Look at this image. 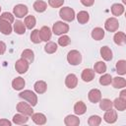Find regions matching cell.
Segmentation results:
<instances>
[{"label": "cell", "mask_w": 126, "mask_h": 126, "mask_svg": "<svg viewBox=\"0 0 126 126\" xmlns=\"http://www.w3.org/2000/svg\"><path fill=\"white\" fill-rule=\"evenodd\" d=\"M32 120L36 124V125H44L46 123V116L43 113L36 112L32 113Z\"/></svg>", "instance_id": "ac0fdd59"}, {"label": "cell", "mask_w": 126, "mask_h": 126, "mask_svg": "<svg viewBox=\"0 0 126 126\" xmlns=\"http://www.w3.org/2000/svg\"><path fill=\"white\" fill-rule=\"evenodd\" d=\"M98 102H99V107H100V109L103 110V111L109 110V109H111L112 106H113V103H112V101H111L109 98H101Z\"/></svg>", "instance_id": "d6a6232c"}, {"label": "cell", "mask_w": 126, "mask_h": 126, "mask_svg": "<svg viewBox=\"0 0 126 126\" xmlns=\"http://www.w3.org/2000/svg\"><path fill=\"white\" fill-rule=\"evenodd\" d=\"M111 84L115 89H124L126 87V80L123 77H114L111 80Z\"/></svg>", "instance_id": "d6986e66"}, {"label": "cell", "mask_w": 126, "mask_h": 126, "mask_svg": "<svg viewBox=\"0 0 126 126\" xmlns=\"http://www.w3.org/2000/svg\"><path fill=\"white\" fill-rule=\"evenodd\" d=\"M24 24L26 26V28L28 30H32L36 24V20L34 18V16L32 15H29V16H26L25 17V21H24Z\"/></svg>", "instance_id": "f546056e"}, {"label": "cell", "mask_w": 126, "mask_h": 126, "mask_svg": "<svg viewBox=\"0 0 126 126\" xmlns=\"http://www.w3.org/2000/svg\"><path fill=\"white\" fill-rule=\"evenodd\" d=\"M26 26L24 24V22L18 20L16 22H14V26H13V31L17 33V34H24L26 32Z\"/></svg>", "instance_id": "7402d4cb"}, {"label": "cell", "mask_w": 126, "mask_h": 126, "mask_svg": "<svg viewBox=\"0 0 126 126\" xmlns=\"http://www.w3.org/2000/svg\"><path fill=\"white\" fill-rule=\"evenodd\" d=\"M18 112L22 113V114H25L27 116H32V113H33V109H32V106L29 103V102H24V101H20L18 102L17 106H16Z\"/></svg>", "instance_id": "5b68a950"}, {"label": "cell", "mask_w": 126, "mask_h": 126, "mask_svg": "<svg viewBox=\"0 0 126 126\" xmlns=\"http://www.w3.org/2000/svg\"><path fill=\"white\" fill-rule=\"evenodd\" d=\"M77 20L79 22V24L81 25H84V24H87L90 20V15L87 11H80L78 14H77Z\"/></svg>", "instance_id": "1f68e13d"}, {"label": "cell", "mask_w": 126, "mask_h": 126, "mask_svg": "<svg viewBox=\"0 0 126 126\" xmlns=\"http://www.w3.org/2000/svg\"><path fill=\"white\" fill-rule=\"evenodd\" d=\"M116 72L118 75L124 76L126 74V60L121 59L116 62Z\"/></svg>", "instance_id": "f1b7e54d"}, {"label": "cell", "mask_w": 126, "mask_h": 126, "mask_svg": "<svg viewBox=\"0 0 126 126\" xmlns=\"http://www.w3.org/2000/svg\"><path fill=\"white\" fill-rule=\"evenodd\" d=\"M82 5H84L85 7H91L94 4V0H80Z\"/></svg>", "instance_id": "b9f144b4"}, {"label": "cell", "mask_w": 126, "mask_h": 126, "mask_svg": "<svg viewBox=\"0 0 126 126\" xmlns=\"http://www.w3.org/2000/svg\"><path fill=\"white\" fill-rule=\"evenodd\" d=\"M112 103H113V106L115 107V109L118 111H124L126 109V100H123L120 97H116L112 101Z\"/></svg>", "instance_id": "4dcf8cb0"}, {"label": "cell", "mask_w": 126, "mask_h": 126, "mask_svg": "<svg viewBox=\"0 0 126 126\" xmlns=\"http://www.w3.org/2000/svg\"><path fill=\"white\" fill-rule=\"evenodd\" d=\"M119 28V22L115 17L108 18L104 23V29L109 32H114Z\"/></svg>", "instance_id": "8992f818"}, {"label": "cell", "mask_w": 126, "mask_h": 126, "mask_svg": "<svg viewBox=\"0 0 126 126\" xmlns=\"http://www.w3.org/2000/svg\"><path fill=\"white\" fill-rule=\"evenodd\" d=\"M59 16L60 18L65 22H72L74 21L76 14L75 11L70 7H62L59 10Z\"/></svg>", "instance_id": "3957f363"}, {"label": "cell", "mask_w": 126, "mask_h": 126, "mask_svg": "<svg viewBox=\"0 0 126 126\" xmlns=\"http://www.w3.org/2000/svg\"><path fill=\"white\" fill-rule=\"evenodd\" d=\"M101 123V117L98 115H91L88 119V124L90 126H98Z\"/></svg>", "instance_id": "d590c367"}, {"label": "cell", "mask_w": 126, "mask_h": 126, "mask_svg": "<svg viewBox=\"0 0 126 126\" xmlns=\"http://www.w3.org/2000/svg\"><path fill=\"white\" fill-rule=\"evenodd\" d=\"M57 43L53 42V41H47L46 44L44 45V51L48 54H53L57 51Z\"/></svg>", "instance_id": "e575fe53"}, {"label": "cell", "mask_w": 126, "mask_h": 126, "mask_svg": "<svg viewBox=\"0 0 126 126\" xmlns=\"http://www.w3.org/2000/svg\"><path fill=\"white\" fill-rule=\"evenodd\" d=\"M31 40L32 42L35 43V44H38L41 42V38H40V35H39V30H33L31 33Z\"/></svg>", "instance_id": "74e56055"}, {"label": "cell", "mask_w": 126, "mask_h": 126, "mask_svg": "<svg viewBox=\"0 0 126 126\" xmlns=\"http://www.w3.org/2000/svg\"><path fill=\"white\" fill-rule=\"evenodd\" d=\"M12 31H13L12 24L0 19V32L5 35H9V34H11Z\"/></svg>", "instance_id": "5bb4252c"}, {"label": "cell", "mask_w": 126, "mask_h": 126, "mask_svg": "<svg viewBox=\"0 0 126 126\" xmlns=\"http://www.w3.org/2000/svg\"><path fill=\"white\" fill-rule=\"evenodd\" d=\"M14 15L12 13H9V12H4L0 15V19L1 20H4L6 22H9L10 24H13L14 23Z\"/></svg>", "instance_id": "ab89813d"}, {"label": "cell", "mask_w": 126, "mask_h": 126, "mask_svg": "<svg viewBox=\"0 0 126 126\" xmlns=\"http://www.w3.org/2000/svg\"><path fill=\"white\" fill-rule=\"evenodd\" d=\"M0 12H1V6H0Z\"/></svg>", "instance_id": "7dc6e473"}, {"label": "cell", "mask_w": 126, "mask_h": 126, "mask_svg": "<svg viewBox=\"0 0 126 126\" xmlns=\"http://www.w3.org/2000/svg\"><path fill=\"white\" fill-rule=\"evenodd\" d=\"M29 13V8L25 4H17L13 8V15L16 16L17 18H24L28 15Z\"/></svg>", "instance_id": "52a82bcc"}, {"label": "cell", "mask_w": 126, "mask_h": 126, "mask_svg": "<svg viewBox=\"0 0 126 126\" xmlns=\"http://www.w3.org/2000/svg\"><path fill=\"white\" fill-rule=\"evenodd\" d=\"M124 10H125L124 6L122 4H120V3H115V4H113L111 6V13L115 17L121 16L124 13Z\"/></svg>", "instance_id": "4316f807"}, {"label": "cell", "mask_w": 126, "mask_h": 126, "mask_svg": "<svg viewBox=\"0 0 126 126\" xmlns=\"http://www.w3.org/2000/svg\"><path fill=\"white\" fill-rule=\"evenodd\" d=\"M111 80H112V77L110 74H104L103 75L101 74V77L99 78V84L101 86H108L111 84Z\"/></svg>", "instance_id": "8d00e7d4"}, {"label": "cell", "mask_w": 126, "mask_h": 126, "mask_svg": "<svg viewBox=\"0 0 126 126\" xmlns=\"http://www.w3.org/2000/svg\"><path fill=\"white\" fill-rule=\"evenodd\" d=\"M52 32L55 35H62L66 34L69 32V25L64 23L63 21H57L52 26Z\"/></svg>", "instance_id": "7a4b0ae2"}, {"label": "cell", "mask_w": 126, "mask_h": 126, "mask_svg": "<svg viewBox=\"0 0 126 126\" xmlns=\"http://www.w3.org/2000/svg\"><path fill=\"white\" fill-rule=\"evenodd\" d=\"M33 89H34V92L36 94H44L47 90V84L44 82V81H36L33 85Z\"/></svg>", "instance_id": "44dd1931"}, {"label": "cell", "mask_w": 126, "mask_h": 126, "mask_svg": "<svg viewBox=\"0 0 126 126\" xmlns=\"http://www.w3.org/2000/svg\"><path fill=\"white\" fill-rule=\"evenodd\" d=\"M11 125H12V122L9 121L8 119H5V118L0 119V126H11Z\"/></svg>", "instance_id": "7bdbcfd3"}, {"label": "cell", "mask_w": 126, "mask_h": 126, "mask_svg": "<svg viewBox=\"0 0 126 126\" xmlns=\"http://www.w3.org/2000/svg\"><path fill=\"white\" fill-rule=\"evenodd\" d=\"M65 85L68 89H71V90L75 89L78 85V77L73 73L68 74L65 78Z\"/></svg>", "instance_id": "9c48e42d"}, {"label": "cell", "mask_w": 126, "mask_h": 126, "mask_svg": "<svg viewBox=\"0 0 126 126\" xmlns=\"http://www.w3.org/2000/svg\"><path fill=\"white\" fill-rule=\"evenodd\" d=\"M113 41L117 45H123L126 42V34L123 32H116L113 36Z\"/></svg>", "instance_id": "cb8c5ba5"}, {"label": "cell", "mask_w": 126, "mask_h": 126, "mask_svg": "<svg viewBox=\"0 0 126 126\" xmlns=\"http://www.w3.org/2000/svg\"><path fill=\"white\" fill-rule=\"evenodd\" d=\"M88 98L93 103H97L101 99V92L98 89H92L88 94Z\"/></svg>", "instance_id": "8fae6325"}, {"label": "cell", "mask_w": 126, "mask_h": 126, "mask_svg": "<svg viewBox=\"0 0 126 126\" xmlns=\"http://www.w3.org/2000/svg\"><path fill=\"white\" fill-rule=\"evenodd\" d=\"M6 51V43L2 40H0V55H3Z\"/></svg>", "instance_id": "ee69618b"}, {"label": "cell", "mask_w": 126, "mask_h": 126, "mask_svg": "<svg viewBox=\"0 0 126 126\" xmlns=\"http://www.w3.org/2000/svg\"><path fill=\"white\" fill-rule=\"evenodd\" d=\"M119 97H120L121 99H123V100H126V90L121 91V93H120V94H119Z\"/></svg>", "instance_id": "f6af8a7d"}, {"label": "cell", "mask_w": 126, "mask_h": 126, "mask_svg": "<svg viewBox=\"0 0 126 126\" xmlns=\"http://www.w3.org/2000/svg\"><path fill=\"white\" fill-rule=\"evenodd\" d=\"M29 68H30V63L27 60L23 59V58L18 59L16 61V63H15V69H16V71L19 74H25V73H27V71L29 70Z\"/></svg>", "instance_id": "ba28073f"}, {"label": "cell", "mask_w": 126, "mask_h": 126, "mask_svg": "<svg viewBox=\"0 0 126 126\" xmlns=\"http://www.w3.org/2000/svg\"><path fill=\"white\" fill-rule=\"evenodd\" d=\"M21 58L27 60V61L31 64V63H32L33 60H34V52H33L32 49H25V50L22 52V54H21Z\"/></svg>", "instance_id": "83f0119b"}, {"label": "cell", "mask_w": 126, "mask_h": 126, "mask_svg": "<svg viewBox=\"0 0 126 126\" xmlns=\"http://www.w3.org/2000/svg\"><path fill=\"white\" fill-rule=\"evenodd\" d=\"M29 120V116L25 115V114H22V113H17L13 116V123H15L16 125H23V124H26Z\"/></svg>", "instance_id": "d4e9b609"}, {"label": "cell", "mask_w": 126, "mask_h": 126, "mask_svg": "<svg viewBox=\"0 0 126 126\" xmlns=\"http://www.w3.org/2000/svg\"><path fill=\"white\" fill-rule=\"evenodd\" d=\"M103 120L106 122V123H109V124H113L116 122L117 120V112L116 110L114 109H109V110H106L104 115H103Z\"/></svg>", "instance_id": "7c38bea8"}, {"label": "cell", "mask_w": 126, "mask_h": 126, "mask_svg": "<svg viewBox=\"0 0 126 126\" xmlns=\"http://www.w3.org/2000/svg\"><path fill=\"white\" fill-rule=\"evenodd\" d=\"M94 76H95V72L94 71V69H91V68H86L83 70L82 74H81V78L84 82L86 83H90L92 82L94 79Z\"/></svg>", "instance_id": "30bf717a"}, {"label": "cell", "mask_w": 126, "mask_h": 126, "mask_svg": "<svg viewBox=\"0 0 126 126\" xmlns=\"http://www.w3.org/2000/svg\"><path fill=\"white\" fill-rule=\"evenodd\" d=\"M32 7H33V9H34L35 12H37V13H43L47 9V3L45 1H42V0H36V1H34Z\"/></svg>", "instance_id": "484cf974"}, {"label": "cell", "mask_w": 126, "mask_h": 126, "mask_svg": "<svg viewBox=\"0 0 126 126\" xmlns=\"http://www.w3.org/2000/svg\"><path fill=\"white\" fill-rule=\"evenodd\" d=\"M25 85H26V81L22 77H16L12 81V87L15 91H22L24 89Z\"/></svg>", "instance_id": "ffe728a7"}, {"label": "cell", "mask_w": 126, "mask_h": 126, "mask_svg": "<svg viewBox=\"0 0 126 126\" xmlns=\"http://www.w3.org/2000/svg\"><path fill=\"white\" fill-rule=\"evenodd\" d=\"M67 61L70 65H73V66L79 65L82 62V54L80 53V51L76 49H72L67 54Z\"/></svg>", "instance_id": "277c9868"}, {"label": "cell", "mask_w": 126, "mask_h": 126, "mask_svg": "<svg viewBox=\"0 0 126 126\" xmlns=\"http://www.w3.org/2000/svg\"><path fill=\"white\" fill-rule=\"evenodd\" d=\"M39 35H40V38H41V41H49L50 38H51V35H52V31L49 27L47 26H43L41 27V29L39 30Z\"/></svg>", "instance_id": "4fadbf2b"}, {"label": "cell", "mask_w": 126, "mask_h": 126, "mask_svg": "<svg viewBox=\"0 0 126 126\" xmlns=\"http://www.w3.org/2000/svg\"><path fill=\"white\" fill-rule=\"evenodd\" d=\"M104 30L102 28H99V27H96L94 28L92 32H91V35L92 37L94 39V40H101L103 37H104Z\"/></svg>", "instance_id": "603a6c76"}, {"label": "cell", "mask_w": 126, "mask_h": 126, "mask_svg": "<svg viewBox=\"0 0 126 126\" xmlns=\"http://www.w3.org/2000/svg\"><path fill=\"white\" fill-rule=\"evenodd\" d=\"M64 4V0H48V5L52 8H60Z\"/></svg>", "instance_id": "60d3db41"}, {"label": "cell", "mask_w": 126, "mask_h": 126, "mask_svg": "<svg viewBox=\"0 0 126 126\" xmlns=\"http://www.w3.org/2000/svg\"><path fill=\"white\" fill-rule=\"evenodd\" d=\"M100 56L102 57L103 60L105 61H111L112 58H113V53H112V50L108 47V46H102L100 48Z\"/></svg>", "instance_id": "9a60e30c"}, {"label": "cell", "mask_w": 126, "mask_h": 126, "mask_svg": "<svg viewBox=\"0 0 126 126\" xmlns=\"http://www.w3.org/2000/svg\"><path fill=\"white\" fill-rule=\"evenodd\" d=\"M64 124L66 126H78L80 124V119L76 115L69 114L64 118Z\"/></svg>", "instance_id": "2e32d148"}, {"label": "cell", "mask_w": 126, "mask_h": 126, "mask_svg": "<svg viewBox=\"0 0 126 126\" xmlns=\"http://www.w3.org/2000/svg\"><path fill=\"white\" fill-rule=\"evenodd\" d=\"M70 42H71V39H70V37L67 34H62L58 38V44L60 46H62V47H65V46L69 45Z\"/></svg>", "instance_id": "f35d334b"}, {"label": "cell", "mask_w": 126, "mask_h": 126, "mask_svg": "<svg viewBox=\"0 0 126 126\" xmlns=\"http://www.w3.org/2000/svg\"><path fill=\"white\" fill-rule=\"evenodd\" d=\"M87 111V105L84 101L79 100L74 104V112L76 115H83Z\"/></svg>", "instance_id": "e0dca14e"}, {"label": "cell", "mask_w": 126, "mask_h": 126, "mask_svg": "<svg viewBox=\"0 0 126 126\" xmlns=\"http://www.w3.org/2000/svg\"><path fill=\"white\" fill-rule=\"evenodd\" d=\"M122 2H123L124 4H126V0H122Z\"/></svg>", "instance_id": "bcb514c9"}, {"label": "cell", "mask_w": 126, "mask_h": 126, "mask_svg": "<svg viewBox=\"0 0 126 126\" xmlns=\"http://www.w3.org/2000/svg\"><path fill=\"white\" fill-rule=\"evenodd\" d=\"M94 71L97 74H103L106 72V64L103 61H97L94 65Z\"/></svg>", "instance_id": "836d02e7"}, {"label": "cell", "mask_w": 126, "mask_h": 126, "mask_svg": "<svg viewBox=\"0 0 126 126\" xmlns=\"http://www.w3.org/2000/svg\"><path fill=\"white\" fill-rule=\"evenodd\" d=\"M19 96L24 100H27L32 106H35L37 104V95L34 92L31 90H24L19 94Z\"/></svg>", "instance_id": "6da1fadb"}]
</instances>
